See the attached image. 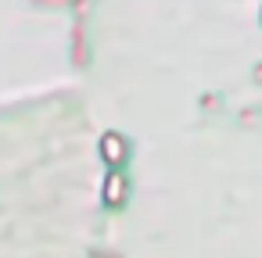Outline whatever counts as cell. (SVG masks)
Returning a JSON list of instances; mask_svg holds the SVG:
<instances>
[{
	"instance_id": "obj_2",
	"label": "cell",
	"mask_w": 262,
	"mask_h": 258,
	"mask_svg": "<svg viewBox=\"0 0 262 258\" xmlns=\"http://www.w3.org/2000/svg\"><path fill=\"white\" fill-rule=\"evenodd\" d=\"M104 204H112V208H122L126 204V176L119 169H112L108 179H104Z\"/></svg>"
},
{
	"instance_id": "obj_1",
	"label": "cell",
	"mask_w": 262,
	"mask_h": 258,
	"mask_svg": "<svg viewBox=\"0 0 262 258\" xmlns=\"http://www.w3.org/2000/svg\"><path fill=\"white\" fill-rule=\"evenodd\" d=\"M126 154H129V147H126V140H122L119 133H104V136H101V158H104L112 169H119V165L126 161Z\"/></svg>"
}]
</instances>
